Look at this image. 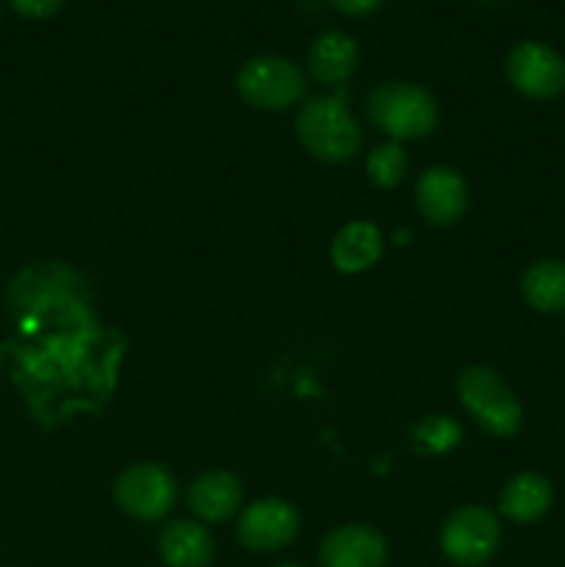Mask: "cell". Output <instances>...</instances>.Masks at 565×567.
<instances>
[{
  "label": "cell",
  "mask_w": 565,
  "mask_h": 567,
  "mask_svg": "<svg viewBox=\"0 0 565 567\" xmlns=\"http://www.w3.org/2000/svg\"><path fill=\"white\" fill-rule=\"evenodd\" d=\"M502 543V524L485 507H460L446 518L441 529V548L454 565L480 567L485 565Z\"/></svg>",
  "instance_id": "obj_5"
},
{
  "label": "cell",
  "mask_w": 565,
  "mask_h": 567,
  "mask_svg": "<svg viewBox=\"0 0 565 567\" xmlns=\"http://www.w3.org/2000/svg\"><path fill=\"white\" fill-rule=\"evenodd\" d=\"M358 42L343 31H325L308 50V70L325 86H341L358 70Z\"/></svg>",
  "instance_id": "obj_11"
},
{
  "label": "cell",
  "mask_w": 565,
  "mask_h": 567,
  "mask_svg": "<svg viewBox=\"0 0 565 567\" xmlns=\"http://www.w3.org/2000/svg\"><path fill=\"white\" fill-rule=\"evenodd\" d=\"M415 205L430 225H454L469 205V188H465L463 175L452 166H430L415 186Z\"/></svg>",
  "instance_id": "obj_9"
},
{
  "label": "cell",
  "mask_w": 565,
  "mask_h": 567,
  "mask_svg": "<svg viewBox=\"0 0 565 567\" xmlns=\"http://www.w3.org/2000/svg\"><path fill=\"white\" fill-rule=\"evenodd\" d=\"M158 554L166 567H208L216 543L205 526L194 520H172L158 532Z\"/></svg>",
  "instance_id": "obj_12"
},
{
  "label": "cell",
  "mask_w": 565,
  "mask_h": 567,
  "mask_svg": "<svg viewBox=\"0 0 565 567\" xmlns=\"http://www.w3.org/2000/svg\"><path fill=\"white\" fill-rule=\"evenodd\" d=\"M297 138L314 158L325 164L352 161L363 144V133L343 103V92L338 97H310L297 114Z\"/></svg>",
  "instance_id": "obj_1"
},
{
  "label": "cell",
  "mask_w": 565,
  "mask_h": 567,
  "mask_svg": "<svg viewBox=\"0 0 565 567\" xmlns=\"http://www.w3.org/2000/svg\"><path fill=\"white\" fill-rule=\"evenodd\" d=\"M460 441H463V426L454 419H449V415H427L408 432L410 452L421 454V457L446 454Z\"/></svg>",
  "instance_id": "obj_17"
},
{
  "label": "cell",
  "mask_w": 565,
  "mask_h": 567,
  "mask_svg": "<svg viewBox=\"0 0 565 567\" xmlns=\"http://www.w3.org/2000/svg\"><path fill=\"white\" fill-rule=\"evenodd\" d=\"M236 89L244 103L260 111H286L305 94V75L291 59L282 55H255L242 64Z\"/></svg>",
  "instance_id": "obj_4"
},
{
  "label": "cell",
  "mask_w": 565,
  "mask_h": 567,
  "mask_svg": "<svg viewBox=\"0 0 565 567\" xmlns=\"http://www.w3.org/2000/svg\"><path fill=\"white\" fill-rule=\"evenodd\" d=\"M238 507H242V482L227 471H205L188 491V509L208 524L233 518Z\"/></svg>",
  "instance_id": "obj_13"
},
{
  "label": "cell",
  "mask_w": 565,
  "mask_h": 567,
  "mask_svg": "<svg viewBox=\"0 0 565 567\" xmlns=\"http://www.w3.org/2000/svg\"><path fill=\"white\" fill-rule=\"evenodd\" d=\"M458 396L471 419L496 437H513L524 424V410L502 374L487 365H471L458 377Z\"/></svg>",
  "instance_id": "obj_3"
},
{
  "label": "cell",
  "mask_w": 565,
  "mask_h": 567,
  "mask_svg": "<svg viewBox=\"0 0 565 567\" xmlns=\"http://www.w3.org/2000/svg\"><path fill=\"white\" fill-rule=\"evenodd\" d=\"M177 482L164 465L136 463L122 471L114 482V502L136 520H158L172 509Z\"/></svg>",
  "instance_id": "obj_6"
},
{
  "label": "cell",
  "mask_w": 565,
  "mask_h": 567,
  "mask_svg": "<svg viewBox=\"0 0 565 567\" xmlns=\"http://www.w3.org/2000/svg\"><path fill=\"white\" fill-rule=\"evenodd\" d=\"M366 116L393 142H415L438 127V100L424 86L388 81L369 94Z\"/></svg>",
  "instance_id": "obj_2"
},
{
  "label": "cell",
  "mask_w": 565,
  "mask_h": 567,
  "mask_svg": "<svg viewBox=\"0 0 565 567\" xmlns=\"http://www.w3.org/2000/svg\"><path fill=\"white\" fill-rule=\"evenodd\" d=\"M299 532V513L282 498H264L249 504L236 526V537L247 551L271 554L294 543Z\"/></svg>",
  "instance_id": "obj_8"
},
{
  "label": "cell",
  "mask_w": 565,
  "mask_h": 567,
  "mask_svg": "<svg viewBox=\"0 0 565 567\" xmlns=\"http://www.w3.org/2000/svg\"><path fill=\"white\" fill-rule=\"evenodd\" d=\"M9 3L17 14L31 17V20H48L61 9L64 0H9Z\"/></svg>",
  "instance_id": "obj_19"
},
{
  "label": "cell",
  "mask_w": 565,
  "mask_h": 567,
  "mask_svg": "<svg viewBox=\"0 0 565 567\" xmlns=\"http://www.w3.org/2000/svg\"><path fill=\"white\" fill-rule=\"evenodd\" d=\"M330 3L336 6L338 11H343V14L363 17V14H371L374 9H380L382 0H330Z\"/></svg>",
  "instance_id": "obj_20"
},
{
  "label": "cell",
  "mask_w": 565,
  "mask_h": 567,
  "mask_svg": "<svg viewBox=\"0 0 565 567\" xmlns=\"http://www.w3.org/2000/svg\"><path fill=\"white\" fill-rule=\"evenodd\" d=\"M319 563L321 567H386L388 543L371 526H338L321 540Z\"/></svg>",
  "instance_id": "obj_10"
},
{
  "label": "cell",
  "mask_w": 565,
  "mask_h": 567,
  "mask_svg": "<svg viewBox=\"0 0 565 567\" xmlns=\"http://www.w3.org/2000/svg\"><path fill=\"white\" fill-rule=\"evenodd\" d=\"M366 172H369L371 183L380 188H393L402 183L408 175V153L399 147L397 142L377 144L366 158Z\"/></svg>",
  "instance_id": "obj_18"
},
{
  "label": "cell",
  "mask_w": 565,
  "mask_h": 567,
  "mask_svg": "<svg viewBox=\"0 0 565 567\" xmlns=\"http://www.w3.org/2000/svg\"><path fill=\"white\" fill-rule=\"evenodd\" d=\"M382 255V236L371 221H349L341 227L330 249V258L343 275H358L371 269Z\"/></svg>",
  "instance_id": "obj_15"
},
{
  "label": "cell",
  "mask_w": 565,
  "mask_h": 567,
  "mask_svg": "<svg viewBox=\"0 0 565 567\" xmlns=\"http://www.w3.org/2000/svg\"><path fill=\"white\" fill-rule=\"evenodd\" d=\"M521 293L537 313H563L565 310V260H535L521 277Z\"/></svg>",
  "instance_id": "obj_16"
},
{
  "label": "cell",
  "mask_w": 565,
  "mask_h": 567,
  "mask_svg": "<svg viewBox=\"0 0 565 567\" xmlns=\"http://www.w3.org/2000/svg\"><path fill=\"white\" fill-rule=\"evenodd\" d=\"M554 504V487L552 482L535 471H524L515 474L513 480L504 485L502 498H499V509L504 518L515 520V524H535L543 515L552 509Z\"/></svg>",
  "instance_id": "obj_14"
},
{
  "label": "cell",
  "mask_w": 565,
  "mask_h": 567,
  "mask_svg": "<svg viewBox=\"0 0 565 567\" xmlns=\"http://www.w3.org/2000/svg\"><path fill=\"white\" fill-rule=\"evenodd\" d=\"M275 567H302V565H294V563H282V565H275Z\"/></svg>",
  "instance_id": "obj_21"
},
{
  "label": "cell",
  "mask_w": 565,
  "mask_h": 567,
  "mask_svg": "<svg viewBox=\"0 0 565 567\" xmlns=\"http://www.w3.org/2000/svg\"><path fill=\"white\" fill-rule=\"evenodd\" d=\"M510 83L532 100H552L565 92V59L543 42H521L507 55Z\"/></svg>",
  "instance_id": "obj_7"
}]
</instances>
